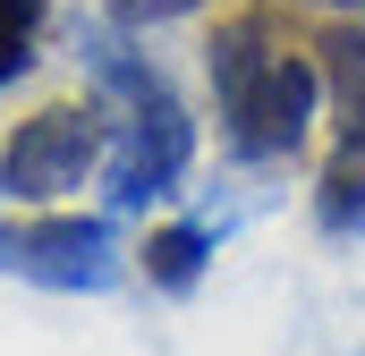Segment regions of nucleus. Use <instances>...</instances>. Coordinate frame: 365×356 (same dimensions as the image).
Instances as JSON below:
<instances>
[{
    "label": "nucleus",
    "instance_id": "nucleus-7",
    "mask_svg": "<svg viewBox=\"0 0 365 356\" xmlns=\"http://www.w3.org/2000/svg\"><path fill=\"white\" fill-rule=\"evenodd\" d=\"M314 221L331 229V238H365V153H331L323 178H314Z\"/></svg>",
    "mask_w": 365,
    "mask_h": 356
},
{
    "label": "nucleus",
    "instance_id": "nucleus-4",
    "mask_svg": "<svg viewBox=\"0 0 365 356\" xmlns=\"http://www.w3.org/2000/svg\"><path fill=\"white\" fill-rule=\"evenodd\" d=\"M0 271L34 288H110L119 246H110V221L93 212H34V221H0Z\"/></svg>",
    "mask_w": 365,
    "mask_h": 356
},
{
    "label": "nucleus",
    "instance_id": "nucleus-2",
    "mask_svg": "<svg viewBox=\"0 0 365 356\" xmlns=\"http://www.w3.org/2000/svg\"><path fill=\"white\" fill-rule=\"evenodd\" d=\"M86 68L119 93L110 153H102V187H110V204H119V212H145V204H162V195L187 178L195 119H187L179 93H170V77H162L153 60H136V51H128L119 34H102V26L86 34Z\"/></svg>",
    "mask_w": 365,
    "mask_h": 356
},
{
    "label": "nucleus",
    "instance_id": "nucleus-11",
    "mask_svg": "<svg viewBox=\"0 0 365 356\" xmlns=\"http://www.w3.org/2000/svg\"><path fill=\"white\" fill-rule=\"evenodd\" d=\"M357 356H365V348H357Z\"/></svg>",
    "mask_w": 365,
    "mask_h": 356
},
{
    "label": "nucleus",
    "instance_id": "nucleus-1",
    "mask_svg": "<svg viewBox=\"0 0 365 356\" xmlns=\"http://www.w3.org/2000/svg\"><path fill=\"white\" fill-rule=\"evenodd\" d=\"M212 68V102H221V136L238 162H280L306 145L323 68L297 43V26L280 17V0H230V17L204 43Z\"/></svg>",
    "mask_w": 365,
    "mask_h": 356
},
{
    "label": "nucleus",
    "instance_id": "nucleus-9",
    "mask_svg": "<svg viewBox=\"0 0 365 356\" xmlns=\"http://www.w3.org/2000/svg\"><path fill=\"white\" fill-rule=\"evenodd\" d=\"M187 9H204V0H102V17L110 26H170Z\"/></svg>",
    "mask_w": 365,
    "mask_h": 356
},
{
    "label": "nucleus",
    "instance_id": "nucleus-10",
    "mask_svg": "<svg viewBox=\"0 0 365 356\" xmlns=\"http://www.w3.org/2000/svg\"><path fill=\"white\" fill-rule=\"evenodd\" d=\"M314 9H331V17H365V0H314Z\"/></svg>",
    "mask_w": 365,
    "mask_h": 356
},
{
    "label": "nucleus",
    "instance_id": "nucleus-3",
    "mask_svg": "<svg viewBox=\"0 0 365 356\" xmlns=\"http://www.w3.org/2000/svg\"><path fill=\"white\" fill-rule=\"evenodd\" d=\"M110 153V102L102 93H60L34 119H17V136L0 145V195L9 204H51Z\"/></svg>",
    "mask_w": 365,
    "mask_h": 356
},
{
    "label": "nucleus",
    "instance_id": "nucleus-8",
    "mask_svg": "<svg viewBox=\"0 0 365 356\" xmlns=\"http://www.w3.org/2000/svg\"><path fill=\"white\" fill-rule=\"evenodd\" d=\"M43 17H51V0H0V93H9L26 68H34Z\"/></svg>",
    "mask_w": 365,
    "mask_h": 356
},
{
    "label": "nucleus",
    "instance_id": "nucleus-6",
    "mask_svg": "<svg viewBox=\"0 0 365 356\" xmlns=\"http://www.w3.org/2000/svg\"><path fill=\"white\" fill-rule=\"evenodd\" d=\"M212 263V238L195 229V221H170V229H145V246H136V271L162 288V297H187L195 280Z\"/></svg>",
    "mask_w": 365,
    "mask_h": 356
},
{
    "label": "nucleus",
    "instance_id": "nucleus-5",
    "mask_svg": "<svg viewBox=\"0 0 365 356\" xmlns=\"http://www.w3.org/2000/svg\"><path fill=\"white\" fill-rule=\"evenodd\" d=\"M314 68H323V93H331L340 145L365 153V17H331L314 34Z\"/></svg>",
    "mask_w": 365,
    "mask_h": 356
}]
</instances>
